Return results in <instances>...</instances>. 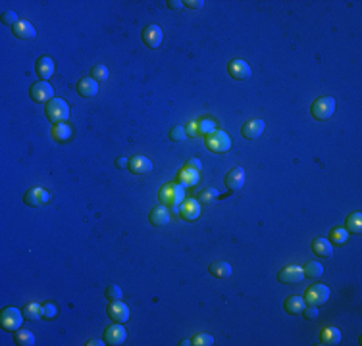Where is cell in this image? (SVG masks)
I'll return each instance as SVG.
<instances>
[{"instance_id": "1", "label": "cell", "mask_w": 362, "mask_h": 346, "mask_svg": "<svg viewBox=\"0 0 362 346\" xmlns=\"http://www.w3.org/2000/svg\"><path fill=\"white\" fill-rule=\"evenodd\" d=\"M158 198L164 206H172V208H177V206L185 200V189L179 183H170V185H164L160 192H158Z\"/></svg>"}, {"instance_id": "2", "label": "cell", "mask_w": 362, "mask_h": 346, "mask_svg": "<svg viewBox=\"0 0 362 346\" xmlns=\"http://www.w3.org/2000/svg\"><path fill=\"white\" fill-rule=\"evenodd\" d=\"M47 116L52 123H64L66 119L70 118V106L62 98H52L47 104Z\"/></svg>"}, {"instance_id": "3", "label": "cell", "mask_w": 362, "mask_h": 346, "mask_svg": "<svg viewBox=\"0 0 362 346\" xmlns=\"http://www.w3.org/2000/svg\"><path fill=\"white\" fill-rule=\"evenodd\" d=\"M24 310L17 308H6L0 314V327L4 331H17L24 323Z\"/></svg>"}, {"instance_id": "4", "label": "cell", "mask_w": 362, "mask_h": 346, "mask_svg": "<svg viewBox=\"0 0 362 346\" xmlns=\"http://www.w3.org/2000/svg\"><path fill=\"white\" fill-rule=\"evenodd\" d=\"M333 114H335V98L333 96H322V98L314 100V104H312V116L316 119L324 121V119H330Z\"/></svg>"}, {"instance_id": "5", "label": "cell", "mask_w": 362, "mask_h": 346, "mask_svg": "<svg viewBox=\"0 0 362 346\" xmlns=\"http://www.w3.org/2000/svg\"><path fill=\"white\" fill-rule=\"evenodd\" d=\"M330 289L326 285H312L307 292H305V302H308L310 306H324L330 300Z\"/></svg>"}, {"instance_id": "6", "label": "cell", "mask_w": 362, "mask_h": 346, "mask_svg": "<svg viewBox=\"0 0 362 346\" xmlns=\"http://www.w3.org/2000/svg\"><path fill=\"white\" fill-rule=\"evenodd\" d=\"M206 146L212 152H228L231 148V137L224 131H214L206 135Z\"/></svg>"}, {"instance_id": "7", "label": "cell", "mask_w": 362, "mask_h": 346, "mask_svg": "<svg viewBox=\"0 0 362 346\" xmlns=\"http://www.w3.org/2000/svg\"><path fill=\"white\" fill-rule=\"evenodd\" d=\"M48 200H50V192L43 187H33L29 192H25L24 197V202L31 208H41V206L48 204Z\"/></svg>"}, {"instance_id": "8", "label": "cell", "mask_w": 362, "mask_h": 346, "mask_svg": "<svg viewBox=\"0 0 362 346\" xmlns=\"http://www.w3.org/2000/svg\"><path fill=\"white\" fill-rule=\"evenodd\" d=\"M52 96H54V89H52V85L48 81H39V83H35L31 86V98L37 104L50 102Z\"/></svg>"}, {"instance_id": "9", "label": "cell", "mask_w": 362, "mask_h": 346, "mask_svg": "<svg viewBox=\"0 0 362 346\" xmlns=\"http://www.w3.org/2000/svg\"><path fill=\"white\" fill-rule=\"evenodd\" d=\"M124 323H116V325H112V327H108L106 329V333H104V342L110 346H119L126 342L127 338V331L126 327H122Z\"/></svg>"}, {"instance_id": "10", "label": "cell", "mask_w": 362, "mask_h": 346, "mask_svg": "<svg viewBox=\"0 0 362 346\" xmlns=\"http://www.w3.org/2000/svg\"><path fill=\"white\" fill-rule=\"evenodd\" d=\"M228 71L229 75L237 81H247V79H251L252 75V70L251 66L245 62V60H231L228 66Z\"/></svg>"}, {"instance_id": "11", "label": "cell", "mask_w": 362, "mask_h": 346, "mask_svg": "<svg viewBox=\"0 0 362 346\" xmlns=\"http://www.w3.org/2000/svg\"><path fill=\"white\" fill-rule=\"evenodd\" d=\"M162 39H164V35H162V29L158 27V25L150 24L145 27V31H143V40H145V45L149 48H158L162 45Z\"/></svg>"}, {"instance_id": "12", "label": "cell", "mask_w": 362, "mask_h": 346, "mask_svg": "<svg viewBox=\"0 0 362 346\" xmlns=\"http://www.w3.org/2000/svg\"><path fill=\"white\" fill-rule=\"evenodd\" d=\"M179 213L185 221H197L198 218H200V202H198V200H193V198L183 200L179 208Z\"/></svg>"}, {"instance_id": "13", "label": "cell", "mask_w": 362, "mask_h": 346, "mask_svg": "<svg viewBox=\"0 0 362 346\" xmlns=\"http://www.w3.org/2000/svg\"><path fill=\"white\" fill-rule=\"evenodd\" d=\"M303 277H305V271H303L300 266H287V268H284L279 271L277 279H279V283H284V285H289V283L293 285V283L303 281Z\"/></svg>"}, {"instance_id": "14", "label": "cell", "mask_w": 362, "mask_h": 346, "mask_svg": "<svg viewBox=\"0 0 362 346\" xmlns=\"http://www.w3.org/2000/svg\"><path fill=\"white\" fill-rule=\"evenodd\" d=\"M108 317L116 323H126L129 319V308L122 300H116L108 306Z\"/></svg>"}, {"instance_id": "15", "label": "cell", "mask_w": 362, "mask_h": 346, "mask_svg": "<svg viewBox=\"0 0 362 346\" xmlns=\"http://www.w3.org/2000/svg\"><path fill=\"white\" fill-rule=\"evenodd\" d=\"M127 167H129L131 173H135V175H147V173L152 171V162H150L147 156H135V158H129Z\"/></svg>"}, {"instance_id": "16", "label": "cell", "mask_w": 362, "mask_h": 346, "mask_svg": "<svg viewBox=\"0 0 362 346\" xmlns=\"http://www.w3.org/2000/svg\"><path fill=\"white\" fill-rule=\"evenodd\" d=\"M264 127H266V123H264L262 119H251L249 123H245V125H243L241 133H243L245 139H249V141H254V139H258L260 135L264 133Z\"/></svg>"}, {"instance_id": "17", "label": "cell", "mask_w": 362, "mask_h": 346, "mask_svg": "<svg viewBox=\"0 0 362 346\" xmlns=\"http://www.w3.org/2000/svg\"><path fill=\"white\" fill-rule=\"evenodd\" d=\"M243 185H245V169L243 167H233L226 175V187L231 190H239L243 189Z\"/></svg>"}, {"instance_id": "18", "label": "cell", "mask_w": 362, "mask_h": 346, "mask_svg": "<svg viewBox=\"0 0 362 346\" xmlns=\"http://www.w3.org/2000/svg\"><path fill=\"white\" fill-rule=\"evenodd\" d=\"M77 93L83 98H93L98 95V83L93 77H83L77 83Z\"/></svg>"}, {"instance_id": "19", "label": "cell", "mask_w": 362, "mask_h": 346, "mask_svg": "<svg viewBox=\"0 0 362 346\" xmlns=\"http://www.w3.org/2000/svg\"><path fill=\"white\" fill-rule=\"evenodd\" d=\"M149 220H150L152 225H156V227H164V225L170 223L172 215H170V212H168V208H166V206H156V208H152Z\"/></svg>"}, {"instance_id": "20", "label": "cell", "mask_w": 362, "mask_h": 346, "mask_svg": "<svg viewBox=\"0 0 362 346\" xmlns=\"http://www.w3.org/2000/svg\"><path fill=\"white\" fill-rule=\"evenodd\" d=\"M312 252L318 258H331L333 256V244L328 239H314L312 241Z\"/></svg>"}, {"instance_id": "21", "label": "cell", "mask_w": 362, "mask_h": 346, "mask_svg": "<svg viewBox=\"0 0 362 346\" xmlns=\"http://www.w3.org/2000/svg\"><path fill=\"white\" fill-rule=\"evenodd\" d=\"M37 73H39L41 81H47V79L52 77V73H54V62H52V58L41 56L39 60H37Z\"/></svg>"}, {"instance_id": "22", "label": "cell", "mask_w": 362, "mask_h": 346, "mask_svg": "<svg viewBox=\"0 0 362 346\" xmlns=\"http://www.w3.org/2000/svg\"><path fill=\"white\" fill-rule=\"evenodd\" d=\"M198 179H200V175H198L197 169H191V167H183L179 171V175H177V181H179V185H183V187H193V185H197Z\"/></svg>"}, {"instance_id": "23", "label": "cell", "mask_w": 362, "mask_h": 346, "mask_svg": "<svg viewBox=\"0 0 362 346\" xmlns=\"http://www.w3.org/2000/svg\"><path fill=\"white\" fill-rule=\"evenodd\" d=\"M14 35H16L17 39L31 40L37 37V31H35L33 24H29V21H19L17 25H14Z\"/></svg>"}, {"instance_id": "24", "label": "cell", "mask_w": 362, "mask_h": 346, "mask_svg": "<svg viewBox=\"0 0 362 346\" xmlns=\"http://www.w3.org/2000/svg\"><path fill=\"white\" fill-rule=\"evenodd\" d=\"M305 306H307V302H305V298L299 296V294H293V296H289V298L285 300V312H289V314L293 315L303 314Z\"/></svg>"}, {"instance_id": "25", "label": "cell", "mask_w": 362, "mask_h": 346, "mask_svg": "<svg viewBox=\"0 0 362 346\" xmlns=\"http://www.w3.org/2000/svg\"><path fill=\"white\" fill-rule=\"evenodd\" d=\"M341 342V331L337 327H326L320 333V344H339Z\"/></svg>"}, {"instance_id": "26", "label": "cell", "mask_w": 362, "mask_h": 346, "mask_svg": "<svg viewBox=\"0 0 362 346\" xmlns=\"http://www.w3.org/2000/svg\"><path fill=\"white\" fill-rule=\"evenodd\" d=\"M71 135H73V129H71V125H68V123H54V127H52V137H54L58 142L70 141Z\"/></svg>"}, {"instance_id": "27", "label": "cell", "mask_w": 362, "mask_h": 346, "mask_svg": "<svg viewBox=\"0 0 362 346\" xmlns=\"http://www.w3.org/2000/svg\"><path fill=\"white\" fill-rule=\"evenodd\" d=\"M24 315L27 319H31V321H39L43 317V306L39 302H27L24 306Z\"/></svg>"}, {"instance_id": "28", "label": "cell", "mask_w": 362, "mask_h": 346, "mask_svg": "<svg viewBox=\"0 0 362 346\" xmlns=\"http://www.w3.org/2000/svg\"><path fill=\"white\" fill-rule=\"evenodd\" d=\"M345 229L349 231V233H353V235H358V233L362 231V213L360 212L351 213V215L347 218Z\"/></svg>"}, {"instance_id": "29", "label": "cell", "mask_w": 362, "mask_h": 346, "mask_svg": "<svg viewBox=\"0 0 362 346\" xmlns=\"http://www.w3.org/2000/svg\"><path fill=\"white\" fill-rule=\"evenodd\" d=\"M210 273L218 279H228L231 275V266L228 262H218V264H212L210 266Z\"/></svg>"}, {"instance_id": "30", "label": "cell", "mask_w": 362, "mask_h": 346, "mask_svg": "<svg viewBox=\"0 0 362 346\" xmlns=\"http://www.w3.org/2000/svg\"><path fill=\"white\" fill-rule=\"evenodd\" d=\"M349 231L347 229H343V227H335V229H331V233H330V243L331 244H335V246H339V244H345L347 241H349Z\"/></svg>"}, {"instance_id": "31", "label": "cell", "mask_w": 362, "mask_h": 346, "mask_svg": "<svg viewBox=\"0 0 362 346\" xmlns=\"http://www.w3.org/2000/svg\"><path fill=\"white\" fill-rule=\"evenodd\" d=\"M303 271H305V275L310 277V279H320V277L324 275V266L320 262H310V264L305 266Z\"/></svg>"}, {"instance_id": "32", "label": "cell", "mask_w": 362, "mask_h": 346, "mask_svg": "<svg viewBox=\"0 0 362 346\" xmlns=\"http://www.w3.org/2000/svg\"><path fill=\"white\" fill-rule=\"evenodd\" d=\"M16 342L19 346H33L35 344V335L27 329H19L16 335Z\"/></svg>"}, {"instance_id": "33", "label": "cell", "mask_w": 362, "mask_h": 346, "mask_svg": "<svg viewBox=\"0 0 362 346\" xmlns=\"http://www.w3.org/2000/svg\"><path fill=\"white\" fill-rule=\"evenodd\" d=\"M108 75H110V73H108V68H106V66H103V63L95 66V68H93V71H91V77L95 79L96 83H100V81H106V79H108Z\"/></svg>"}, {"instance_id": "34", "label": "cell", "mask_w": 362, "mask_h": 346, "mask_svg": "<svg viewBox=\"0 0 362 346\" xmlns=\"http://www.w3.org/2000/svg\"><path fill=\"white\" fill-rule=\"evenodd\" d=\"M170 139H172L173 142H183L185 139H187V131H185V127L183 125H175L170 131Z\"/></svg>"}, {"instance_id": "35", "label": "cell", "mask_w": 362, "mask_h": 346, "mask_svg": "<svg viewBox=\"0 0 362 346\" xmlns=\"http://www.w3.org/2000/svg\"><path fill=\"white\" fill-rule=\"evenodd\" d=\"M193 344H195V346H212L214 344V338H212V335L198 333V335H195V338H193Z\"/></svg>"}, {"instance_id": "36", "label": "cell", "mask_w": 362, "mask_h": 346, "mask_svg": "<svg viewBox=\"0 0 362 346\" xmlns=\"http://www.w3.org/2000/svg\"><path fill=\"white\" fill-rule=\"evenodd\" d=\"M106 298L112 300V302H116V300H122V298H124V291L119 289L118 285H110V287L106 289Z\"/></svg>"}, {"instance_id": "37", "label": "cell", "mask_w": 362, "mask_h": 346, "mask_svg": "<svg viewBox=\"0 0 362 346\" xmlns=\"http://www.w3.org/2000/svg\"><path fill=\"white\" fill-rule=\"evenodd\" d=\"M218 197V190L216 189H206L198 194V202L200 204H212V200Z\"/></svg>"}, {"instance_id": "38", "label": "cell", "mask_w": 362, "mask_h": 346, "mask_svg": "<svg viewBox=\"0 0 362 346\" xmlns=\"http://www.w3.org/2000/svg\"><path fill=\"white\" fill-rule=\"evenodd\" d=\"M43 317H45V319H56V317H58V306L52 304V302H47V304L43 306Z\"/></svg>"}, {"instance_id": "39", "label": "cell", "mask_w": 362, "mask_h": 346, "mask_svg": "<svg viewBox=\"0 0 362 346\" xmlns=\"http://www.w3.org/2000/svg\"><path fill=\"white\" fill-rule=\"evenodd\" d=\"M214 131H216V123H214L212 119H200L198 121V133L210 135Z\"/></svg>"}, {"instance_id": "40", "label": "cell", "mask_w": 362, "mask_h": 346, "mask_svg": "<svg viewBox=\"0 0 362 346\" xmlns=\"http://www.w3.org/2000/svg\"><path fill=\"white\" fill-rule=\"evenodd\" d=\"M2 24L4 25H17L19 24V21H17L16 12H4V14H2Z\"/></svg>"}, {"instance_id": "41", "label": "cell", "mask_w": 362, "mask_h": 346, "mask_svg": "<svg viewBox=\"0 0 362 346\" xmlns=\"http://www.w3.org/2000/svg\"><path fill=\"white\" fill-rule=\"evenodd\" d=\"M303 314H305V317H307L308 321H314L316 317L320 315V312H318V306H310V308L305 306V310H303Z\"/></svg>"}, {"instance_id": "42", "label": "cell", "mask_w": 362, "mask_h": 346, "mask_svg": "<svg viewBox=\"0 0 362 346\" xmlns=\"http://www.w3.org/2000/svg\"><path fill=\"white\" fill-rule=\"evenodd\" d=\"M185 131H187V137H197L198 135V123L197 121H191L189 125L185 127Z\"/></svg>"}, {"instance_id": "43", "label": "cell", "mask_w": 362, "mask_h": 346, "mask_svg": "<svg viewBox=\"0 0 362 346\" xmlns=\"http://www.w3.org/2000/svg\"><path fill=\"white\" fill-rule=\"evenodd\" d=\"M187 167H191V169H197V171H200V169H203V164H200V160H197V158H193V160H189V162H187Z\"/></svg>"}, {"instance_id": "44", "label": "cell", "mask_w": 362, "mask_h": 346, "mask_svg": "<svg viewBox=\"0 0 362 346\" xmlns=\"http://www.w3.org/2000/svg\"><path fill=\"white\" fill-rule=\"evenodd\" d=\"M183 6L193 8V10H200L203 6H205V2H203V0H197V2H183Z\"/></svg>"}, {"instance_id": "45", "label": "cell", "mask_w": 362, "mask_h": 346, "mask_svg": "<svg viewBox=\"0 0 362 346\" xmlns=\"http://www.w3.org/2000/svg\"><path fill=\"white\" fill-rule=\"evenodd\" d=\"M168 6H170V8H173V10H179V8H183V2H177V0H172V2H168Z\"/></svg>"}, {"instance_id": "46", "label": "cell", "mask_w": 362, "mask_h": 346, "mask_svg": "<svg viewBox=\"0 0 362 346\" xmlns=\"http://www.w3.org/2000/svg\"><path fill=\"white\" fill-rule=\"evenodd\" d=\"M127 164H129V162H127L126 158H118V160H116V167H126Z\"/></svg>"}, {"instance_id": "47", "label": "cell", "mask_w": 362, "mask_h": 346, "mask_svg": "<svg viewBox=\"0 0 362 346\" xmlns=\"http://www.w3.org/2000/svg\"><path fill=\"white\" fill-rule=\"evenodd\" d=\"M100 344H104L103 340H89L87 342V346H100Z\"/></svg>"}, {"instance_id": "48", "label": "cell", "mask_w": 362, "mask_h": 346, "mask_svg": "<svg viewBox=\"0 0 362 346\" xmlns=\"http://www.w3.org/2000/svg\"><path fill=\"white\" fill-rule=\"evenodd\" d=\"M179 344L181 346H189V344H193V340H181Z\"/></svg>"}]
</instances>
